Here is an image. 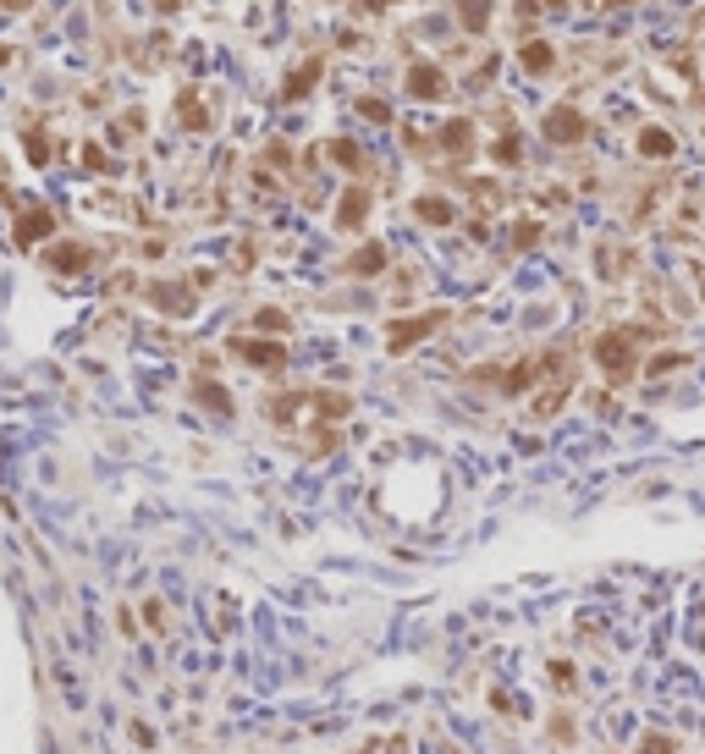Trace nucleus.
I'll return each mask as SVG.
<instances>
[{"instance_id": "f257e3e1", "label": "nucleus", "mask_w": 705, "mask_h": 754, "mask_svg": "<svg viewBox=\"0 0 705 754\" xmlns=\"http://www.w3.org/2000/svg\"><path fill=\"white\" fill-rule=\"evenodd\" d=\"M557 364H562L557 352H535V358H518V364H485V369H474L469 380H474V385L502 391V397H524V391H529L540 375H552Z\"/></svg>"}, {"instance_id": "f03ea898", "label": "nucleus", "mask_w": 705, "mask_h": 754, "mask_svg": "<svg viewBox=\"0 0 705 754\" xmlns=\"http://www.w3.org/2000/svg\"><path fill=\"white\" fill-rule=\"evenodd\" d=\"M590 352H595V364L606 369V380L612 385H623V380H634L639 375V331H601L595 342H590Z\"/></svg>"}, {"instance_id": "7ed1b4c3", "label": "nucleus", "mask_w": 705, "mask_h": 754, "mask_svg": "<svg viewBox=\"0 0 705 754\" xmlns=\"http://www.w3.org/2000/svg\"><path fill=\"white\" fill-rule=\"evenodd\" d=\"M446 319H452V314H446V309H430V314H413V319H392L386 325V352H413V347H419L425 336H435L441 331V325Z\"/></svg>"}, {"instance_id": "20e7f679", "label": "nucleus", "mask_w": 705, "mask_h": 754, "mask_svg": "<svg viewBox=\"0 0 705 754\" xmlns=\"http://www.w3.org/2000/svg\"><path fill=\"white\" fill-rule=\"evenodd\" d=\"M540 133H546V144L573 149V144H585V138H590V121H585V111H579V105H552L546 116H540Z\"/></svg>"}, {"instance_id": "39448f33", "label": "nucleus", "mask_w": 705, "mask_h": 754, "mask_svg": "<svg viewBox=\"0 0 705 754\" xmlns=\"http://www.w3.org/2000/svg\"><path fill=\"white\" fill-rule=\"evenodd\" d=\"M227 352H232V358H243V364H253V369H265V375H276V369H286V342H260V336H232V342H227Z\"/></svg>"}, {"instance_id": "423d86ee", "label": "nucleus", "mask_w": 705, "mask_h": 754, "mask_svg": "<svg viewBox=\"0 0 705 754\" xmlns=\"http://www.w3.org/2000/svg\"><path fill=\"white\" fill-rule=\"evenodd\" d=\"M402 88L413 94V100H446V94H452V83H446V72L435 67V61H413Z\"/></svg>"}, {"instance_id": "0eeeda50", "label": "nucleus", "mask_w": 705, "mask_h": 754, "mask_svg": "<svg viewBox=\"0 0 705 754\" xmlns=\"http://www.w3.org/2000/svg\"><path fill=\"white\" fill-rule=\"evenodd\" d=\"M50 232H55V215L45 204H22V215H17V248H34Z\"/></svg>"}, {"instance_id": "6e6552de", "label": "nucleus", "mask_w": 705, "mask_h": 754, "mask_svg": "<svg viewBox=\"0 0 705 754\" xmlns=\"http://www.w3.org/2000/svg\"><path fill=\"white\" fill-rule=\"evenodd\" d=\"M369 187L364 182H352L347 193H342V204H336V226H342V232H359V226H364V215H369Z\"/></svg>"}, {"instance_id": "1a4fd4ad", "label": "nucleus", "mask_w": 705, "mask_h": 754, "mask_svg": "<svg viewBox=\"0 0 705 754\" xmlns=\"http://www.w3.org/2000/svg\"><path fill=\"white\" fill-rule=\"evenodd\" d=\"M149 303L160 314H194V292L177 286V281H149Z\"/></svg>"}, {"instance_id": "9d476101", "label": "nucleus", "mask_w": 705, "mask_h": 754, "mask_svg": "<svg viewBox=\"0 0 705 754\" xmlns=\"http://www.w3.org/2000/svg\"><path fill=\"white\" fill-rule=\"evenodd\" d=\"M194 402L199 408H210L215 418H232L237 413V402H232V391L220 385V380H194Z\"/></svg>"}, {"instance_id": "9b49d317", "label": "nucleus", "mask_w": 705, "mask_h": 754, "mask_svg": "<svg viewBox=\"0 0 705 754\" xmlns=\"http://www.w3.org/2000/svg\"><path fill=\"white\" fill-rule=\"evenodd\" d=\"M441 149L452 154V160H469V154H474V121H469V116L446 121V127H441Z\"/></svg>"}, {"instance_id": "f8f14e48", "label": "nucleus", "mask_w": 705, "mask_h": 754, "mask_svg": "<svg viewBox=\"0 0 705 754\" xmlns=\"http://www.w3.org/2000/svg\"><path fill=\"white\" fill-rule=\"evenodd\" d=\"M94 265V253L83 248V243H55L50 248V270H67V276H83Z\"/></svg>"}, {"instance_id": "ddd939ff", "label": "nucleus", "mask_w": 705, "mask_h": 754, "mask_svg": "<svg viewBox=\"0 0 705 754\" xmlns=\"http://www.w3.org/2000/svg\"><path fill=\"white\" fill-rule=\"evenodd\" d=\"M518 61H524V72H529V78H546V72L557 67V50H552L546 39H524Z\"/></svg>"}, {"instance_id": "4468645a", "label": "nucleus", "mask_w": 705, "mask_h": 754, "mask_svg": "<svg viewBox=\"0 0 705 754\" xmlns=\"http://www.w3.org/2000/svg\"><path fill=\"white\" fill-rule=\"evenodd\" d=\"M319 72H326V61H303V67L293 72V83H281V100H303V94H314V83H319Z\"/></svg>"}, {"instance_id": "2eb2a0df", "label": "nucleus", "mask_w": 705, "mask_h": 754, "mask_svg": "<svg viewBox=\"0 0 705 754\" xmlns=\"http://www.w3.org/2000/svg\"><path fill=\"white\" fill-rule=\"evenodd\" d=\"M452 12L463 22V34H485L491 28V0H452Z\"/></svg>"}, {"instance_id": "dca6fc26", "label": "nucleus", "mask_w": 705, "mask_h": 754, "mask_svg": "<svg viewBox=\"0 0 705 754\" xmlns=\"http://www.w3.org/2000/svg\"><path fill=\"white\" fill-rule=\"evenodd\" d=\"M342 270H347V276H380V270H386V248H380V243H364Z\"/></svg>"}, {"instance_id": "f3484780", "label": "nucleus", "mask_w": 705, "mask_h": 754, "mask_svg": "<svg viewBox=\"0 0 705 754\" xmlns=\"http://www.w3.org/2000/svg\"><path fill=\"white\" fill-rule=\"evenodd\" d=\"M672 149H678V138H672L667 127H639V154H651V160H667Z\"/></svg>"}, {"instance_id": "a211bd4d", "label": "nucleus", "mask_w": 705, "mask_h": 754, "mask_svg": "<svg viewBox=\"0 0 705 754\" xmlns=\"http://www.w3.org/2000/svg\"><path fill=\"white\" fill-rule=\"evenodd\" d=\"M413 215L425 226H452V204L441 199V193H425V199H413Z\"/></svg>"}, {"instance_id": "6ab92c4d", "label": "nucleus", "mask_w": 705, "mask_h": 754, "mask_svg": "<svg viewBox=\"0 0 705 754\" xmlns=\"http://www.w3.org/2000/svg\"><path fill=\"white\" fill-rule=\"evenodd\" d=\"M326 154L336 160L342 171H359V166H364V149L352 144V138H331V144H326Z\"/></svg>"}, {"instance_id": "aec40b11", "label": "nucleus", "mask_w": 705, "mask_h": 754, "mask_svg": "<svg viewBox=\"0 0 705 754\" xmlns=\"http://www.w3.org/2000/svg\"><path fill=\"white\" fill-rule=\"evenodd\" d=\"M491 154H496V166H518V160H524V144H518V133H502Z\"/></svg>"}, {"instance_id": "412c9836", "label": "nucleus", "mask_w": 705, "mask_h": 754, "mask_svg": "<svg viewBox=\"0 0 705 754\" xmlns=\"http://www.w3.org/2000/svg\"><path fill=\"white\" fill-rule=\"evenodd\" d=\"M28 160H34V166H50V138H45V127H28Z\"/></svg>"}, {"instance_id": "4be33fe9", "label": "nucleus", "mask_w": 705, "mask_h": 754, "mask_svg": "<svg viewBox=\"0 0 705 754\" xmlns=\"http://www.w3.org/2000/svg\"><path fill=\"white\" fill-rule=\"evenodd\" d=\"M562 402H568V375L557 380V391H546V397H540V402H535V418H552V413H557Z\"/></svg>"}, {"instance_id": "5701e85b", "label": "nucleus", "mask_w": 705, "mask_h": 754, "mask_svg": "<svg viewBox=\"0 0 705 754\" xmlns=\"http://www.w3.org/2000/svg\"><path fill=\"white\" fill-rule=\"evenodd\" d=\"M535 243H540V220H518V226H512V248H518V253L535 248Z\"/></svg>"}, {"instance_id": "b1692460", "label": "nucleus", "mask_w": 705, "mask_h": 754, "mask_svg": "<svg viewBox=\"0 0 705 754\" xmlns=\"http://www.w3.org/2000/svg\"><path fill=\"white\" fill-rule=\"evenodd\" d=\"M182 127H187V133L210 127V121H204V105H194V94H182Z\"/></svg>"}, {"instance_id": "393cba45", "label": "nucleus", "mask_w": 705, "mask_h": 754, "mask_svg": "<svg viewBox=\"0 0 705 754\" xmlns=\"http://www.w3.org/2000/svg\"><path fill=\"white\" fill-rule=\"evenodd\" d=\"M639 754H678V738H667V733H651L645 743H639Z\"/></svg>"}, {"instance_id": "a878e982", "label": "nucleus", "mask_w": 705, "mask_h": 754, "mask_svg": "<svg viewBox=\"0 0 705 754\" xmlns=\"http://www.w3.org/2000/svg\"><path fill=\"white\" fill-rule=\"evenodd\" d=\"M253 325H260V331H286L293 319H286L281 309H260V314H253Z\"/></svg>"}, {"instance_id": "bb28decb", "label": "nucleus", "mask_w": 705, "mask_h": 754, "mask_svg": "<svg viewBox=\"0 0 705 754\" xmlns=\"http://www.w3.org/2000/svg\"><path fill=\"white\" fill-rule=\"evenodd\" d=\"M359 116H369V121H392V105H386V100H359Z\"/></svg>"}, {"instance_id": "cd10ccee", "label": "nucleus", "mask_w": 705, "mask_h": 754, "mask_svg": "<svg viewBox=\"0 0 705 754\" xmlns=\"http://www.w3.org/2000/svg\"><path fill=\"white\" fill-rule=\"evenodd\" d=\"M83 160H88V171H100V177L111 171V160H105V149H100V144H88V149H83Z\"/></svg>"}, {"instance_id": "c85d7f7f", "label": "nucleus", "mask_w": 705, "mask_h": 754, "mask_svg": "<svg viewBox=\"0 0 705 754\" xmlns=\"http://www.w3.org/2000/svg\"><path fill=\"white\" fill-rule=\"evenodd\" d=\"M678 364H684V352H661L656 364H651V375H667V369H678Z\"/></svg>"}, {"instance_id": "c756f323", "label": "nucleus", "mask_w": 705, "mask_h": 754, "mask_svg": "<svg viewBox=\"0 0 705 754\" xmlns=\"http://www.w3.org/2000/svg\"><path fill=\"white\" fill-rule=\"evenodd\" d=\"M0 6H12V12H22V6H34V0H0Z\"/></svg>"}, {"instance_id": "7c9ffc66", "label": "nucleus", "mask_w": 705, "mask_h": 754, "mask_svg": "<svg viewBox=\"0 0 705 754\" xmlns=\"http://www.w3.org/2000/svg\"><path fill=\"white\" fill-rule=\"evenodd\" d=\"M364 6H369V12H386V6H392V0H364Z\"/></svg>"}, {"instance_id": "2f4dec72", "label": "nucleus", "mask_w": 705, "mask_h": 754, "mask_svg": "<svg viewBox=\"0 0 705 754\" xmlns=\"http://www.w3.org/2000/svg\"><path fill=\"white\" fill-rule=\"evenodd\" d=\"M546 6H568V0H546Z\"/></svg>"}]
</instances>
